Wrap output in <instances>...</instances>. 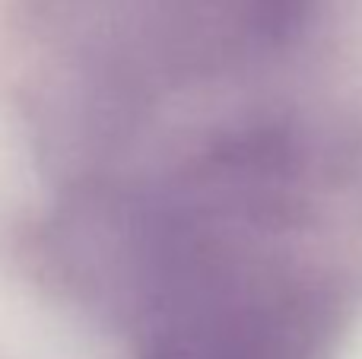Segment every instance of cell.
Returning a JSON list of instances; mask_svg holds the SVG:
<instances>
[{
    "mask_svg": "<svg viewBox=\"0 0 362 359\" xmlns=\"http://www.w3.org/2000/svg\"><path fill=\"white\" fill-rule=\"evenodd\" d=\"M144 359H312L318 305L235 248L194 258L156 283Z\"/></svg>",
    "mask_w": 362,
    "mask_h": 359,
    "instance_id": "6da1fadb",
    "label": "cell"
}]
</instances>
